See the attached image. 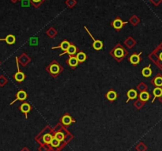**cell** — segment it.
I'll use <instances>...</instances> for the list:
<instances>
[{
	"label": "cell",
	"instance_id": "30bf717a",
	"mask_svg": "<svg viewBox=\"0 0 162 151\" xmlns=\"http://www.w3.org/2000/svg\"><path fill=\"white\" fill-rule=\"evenodd\" d=\"M141 54H142V52H140L139 54H133L130 57V63H132V64L134 65H136L138 64L139 62H140V55Z\"/></svg>",
	"mask_w": 162,
	"mask_h": 151
},
{
	"label": "cell",
	"instance_id": "2e32d148",
	"mask_svg": "<svg viewBox=\"0 0 162 151\" xmlns=\"http://www.w3.org/2000/svg\"><path fill=\"white\" fill-rule=\"evenodd\" d=\"M150 97V95L148 92H146V91H143L139 94V99H140L142 101L146 102L147 100H149Z\"/></svg>",
	"mask_w": 162,
	"mask_h": 151
},
{
	"label": "cell",
	"instance_id": "4316f807",
	"mask_svg": "<svg viewBox=\"0 0 162 151\" xmlns=\"http://www.w3.org/2000/svg\"><path fill=\"white\" fill-rule=\"evenodd\" d=\"M6 83V79L3 76H0V86H3Z\"/></svg>",
	"mask_w": 162,
	"mask_h": 151
},
{
	"label": "cell",
	"instance_id": "d6986e66",
	"mask_svg": "<svg viewBox=\"0 0 162 151\" xmlns=\"http://www.w3.org/2000/svg\"><path fill=\"white\" fill-rule=\"evenodd\" d=\"M153 84L156 86V87H162V76L161 75H157V76L153 81Z\"/></svg>",
	"mask_w": 162,
	"mask_h": 151
},
{
	"label": "cell",
	"instance_id": "3957f363",
	"mask_svg": "<svg viewBox=\"0 0 162 151\" xmlns=\"http://www.w3.org/2000/svg\"><path fill=\"white\" fill-rule=\"evenodd\" d=\"M16 96H17V98H16L14 101H12L11 103H10V104H13L14 103H15L17 100H22V101H23V100H25L27 98V93H26V91L24 90L18 91Z\"/></svg>",
	"mask_w": 162,
	"mask_h": 151
},
{
	"label": "cell",
	"instance_id": "7402d4cb",
	"mask_svg": "<svg viewBox=\"0 0 162 151\" xmlns=\"http://www.w3.org/2000/svg\"><path fill=\"white\" fill-rule=\"evenodd\" d=\"M61 142H60L59 139H57L56 138L53 137V139H52V140H51L50 145H51V147L58 148V147H59V146H60Z\"/></svg>",
	"mask_w": 162,
	"mask_h": 151
},
{
	"label": "cell",
	"instance_id": "f546056e",
	"mask_svg": "<svg viewBox=\"0 0 162 151\" xmlns=\"http://www.w3.org/2000/svg\"><path fill=\"white\" fill-rule=\"evenodd\" d=\"M18 0H11V2H18Z\"/></svg>",
	"mask_w": 162,
	"mask_h": 151
},
{
	"label": "cell",
	"instance_id": "4dcf8cb0",
	"mask_svg": "<svg viewBox=\"0 0 162 151\" xmlns=\"http://www.w3.org/2000/svg\"><path fill=\"white\" fill-rule=\"evenodd\" d=\"M0 63H1V62H0Z\"/></svg>",
	"mask_w": 162,
	"mask_h": 151
},
{
	"label": "cell",
	"instance_id": "ffe728a7",
	"mask_svg": "<svg viewBox=\"0 0 162 151\" xmlns=\"http://www.w3.org/2000/svg\"><path fill=\"white\" fill-rule=\"evenodd\" d=\"M114 55L116 58H122L124 55V51L121 47H117L114 51Z\"/></svg>",
	"mask_w": 162,
	"mask_h": 151
},
{
	"label": "cell",
	"instance_id": "d4e9b609",
	"mask_svg": "<svg viewBox=\"0 0 162 151\" xmlns=\"http://www.w3.org/2000/svg\"><path fill=\"white\" fill-rule=\"evenodd\" d=\"M29 44H30V45H33V46L37 45L38 44V39L36 37L30 38Z\"/></svg>",
	"mask_w": 162,
	"mask_h": 151
},
{
	"label": "cell",
	"instance_id": "ac0fdd59",
	"mask_svg": "<svg viewBox=\"0 0 162 151\" xmlns=\"http://www.w3.org/2000/svg\"><path fill=\"white\" fill-rule=\"evenodd\" d=\"M54 136L52 135H51V134H45L43 136V142L45 144H47V145H50V143H51V140H52V139H53Z\"/></svg>",
	"mask_w": 162,
	"mask_h": 151
},
{
	"label": "cell",
	"instance_id": "44dd1931",
	"mask_svg": "<svg viewBox=\"0 0 162 151\" xmlns=\"http://www.w3.org/2000/svg\"><path fill=\"white\" fill-rule=\"evenodd\" d=\"M76 58L78 59L79 63H83V62H85V59H86V55H85L84 52H78L76 55Z\"/></svg>",
	"mask_w": 162,
	"mask_h": 151
},
{
	"label": "cell",
	"instance_id": "7a4b0ae2",
	"mask_svg": "<svg viewBox=\"0 0 162 151\" xmlns=\"http://www.w3.org/2000/svg\"><path fill=\"white\" fill-rule=\"evenodd\" d=\"M126 23H127L126 22H122L120 18H117L113 21L112 23V26L113 28H115V30H121L122 28V26H124V25H126Z\"/></svg>",
	"mask_w": 162,
	"mask_h": 151
},
{
	"label": "cell",
	"instance_id": "e0dca14e",
	"mask_svg": "<svg viewBox=\"0 0 162 151\" xmlns=\"http://www.w3.org/2000/svg\"><path fill=\"white\" fill-rule=\"evenodd\" d=\"M78 63V60L77 58L74 56H71L69 59V60H68V64H69L71 67H77Z\"/></svg>",
	"mask_w": 162,
	"mask_h": 151
},
{
	"label": "cell",
	"instance_id": "484cf974",
	"mask_svg": "<svg viewBox=\"0 0 162 151\" xmlns=\"http://www.w3.org/2000/svg\"><path fill=\"white\" fill-rule=\"evenodd\" d=\"M31 1L33 2V4L35 6V7H38L40 4L43 1H44V0H31Z\"/></svg>",
	"mask_w": 162,
	"mask_h": 151
},
{
	"label": "cell",
	"instance_id": "5b68a950",
	"mask_svg": "<svg viewBox=\"0 0 162 151\" xmlns=\"http://www.w3.org/2000/svg\"><path fill=\"white\" fill-rule=\"evenodd\" d=\"M20 110L25 114L26 116V118L27 119L28 118V113L31 111V106H30L29 104L28 103H23L22 105L20 106Z\"/></svg>",
	"mask_w": 162,
	"mask_h": 151
},
{
	"label": "cell",
	"instance_id": "8992f818",
	"mask_svg": "<svg viewBox=\"0 0 162 151\" xmlns=\"http://www.w3.org/2000/svg\"><path fill=\"white\" fill-rule=\"evenodd\" d=\"M61 121L63 125L65 126H69L71 125L72 123H75V120H73V119L71 118V116H70L69 115H65V116L62 118Z\"/></svg>",
	"mask_w": 162,
	"mask_h": 151
},
{
	"label": "cell",
	"instance_id": "6da1fadb",
	"mask_svg": "<svg viewBox=\"0 0 162 151\" xmlns=\"http://www.w3.org/2000/svg\"><path fill=\"white\" fill-rule=\"evenodd\" d=\"M16 61H17V68H18V71L16 73L15 75H14V78L18 83H22L25 80V78H26V75L24 73H22V71H20L19 69V64H18V57H16Z\"/></svg>",
	"mask_w": 162,
	"mask_h": 151
},
{
	"label": "cell",
	"instance_id": "5bb4252c",
	"mask_svg": "<svg viewBox=\"0 0 162 151\" xmlns=\"http://www.w3.org/2000/svg\"><path fill=\"white\" fill-rule=\"evenodd\" d=\"M106 97H107V99H108L109 100H110V101H113V100H115V99H116L117 93L115 92V91L110 90L107 93Z\"/></svg>",
	"mask_w": 162,
	"mask_h": 151
},
{
	"label": "cell",
	"instance_id": "8fae6325",
	"mask_svg": "<svg viewBox=\"0 0 162 151\" xmlns=\"http://www.w3.org/2000/svg\"><path fill=\"white\" fill-rule=\"evenodd\" d=\"M71 46V44L69 42L67 41V40H63L61 44H60V45L57 46V47H52V49H55V48H60L63 51H67L68 49V47Z\"/></svg>",
	"mask_w": 162,
	"mask_h": 151
},
{
	"label": "cell",
	"instance_id": "4fadbf2b",
	"mask_svg": "<svg viewBox=\"0 0 162 151\" xmlns=\"http://www.w3.org/2000/svg\"><path fill=\"white\" fill-rule=\"evenodd\" d=\"M142 75L143 77H146V78H149L152 75V70L150 68V65L149 67H145V68L142 69Z\"/></svg>",
	"mask_w": 162,
	"mask_h": 151
},
{
	"label": "cell",
	"instance_id": "cb8c5ba5",
	"mask_svg": "<svg viewBox=\"0 0 162 151\" xmlns=\"http://www.w3.org/2000/svg\"><path fill=\"white\" fill-rule=\"evenodd\" d=\"M33 3L31 0H21V4L22 7H29Z\"/></svg>",
	"mask_w": 162,
	"mask_h": 151
},
{
	"label": "cell",
	"instance_id": "52a82bcc",
	"mask_svg": "<svg viewBox=\"0 0 162 151\" xmlns=\"http://www.w3.org/2000/svg\"><path fill=\"white\" fill-rule=\"evenodd\" d=\"M49 71L54 75H58L59 71H60V67H59L57 63H53V64H51V66H50Z\"/></svg>",
	"mask_w": 162,
	"mask_h": 151
},
{
	"label": "cell",
	"instance_id": "7c38bea8",
	"mask_svg": "<svg viewBox=\"0 0 162 151\" xmlns=\"http://www.w3.org/2000/svg\"><path fill=\"white\" fill-rule=\"evenodd\" d=\"M93 40V47L95 50L97 51H100V50L102 49L103 47V43L102 41L99 40Z\"/></svg>",
	"mask_w": 162,
	"mask_h": 151
},
{
	"label": "cell",
	"instance_id": "83f0119b",
	"mask_svg": "<svg viewBox=\"0 0 162 151\" xmlns=\"http://www.w3.org/2000/svg\"><path fill=\"white\" fill-rule=\"evenodd\" d=\"M151 1H152L155 5H158L160 2H162V0H151Z\"/></svg>",
	"mask_w": 162,
	"mask_h": 151
},
{
	"label": "cell",
	"instance_id": "9a60e30c",
	"mask_svg": "<svg viewBox=\"0 0 162 151\" xmlns=\"http://www.w3.org/2000/svg\"><path fill=\"white\" fill-rule=\"evenodd\" d=\"M138 96V93H137V91L134 90H130L127 92V97H128V99L126 100V102H129L130 100H134Z\"/></svg>",
	"mask_w": 162,
	"mask_h": 151
},
{
	"label": "cell",
	"instance_id": "277c9868",
	"mask_svg": "<svg viewBox=\"0 0 162 151\" xmlns=\"http://www.w3.org/2000/svg\"><path fill=\"white\" fill-rule=\"evenodd\" d=\"M0 41H6V43L7 44H14V43L16 42V38L14 35H12V34H9L7 35L5 38H1L0 39Z\"/></svg>",
	"mask_w": 162,
	"mask_h": 151
},
{
	"label": "cell",
	"instance_id": "603a6c76",
	"mask_svg": "<svg viewBox=\"0 0 162 151\" xmlns=\"http://www.w3.org/2000/svg\"><path fill=\"white\" fill-rule=\"evenodd\" d=\"M54 137L56 138L57 139H59L60 142H63L65 140V135L61 132H58L55 134Z\"/></svg>",
	"mask_w": 162,
	"mask_h": 151
},
{
	"label": "cell",
	"instance_id": "f1b7e54d",
	"mask_svg": "<svg viewBox=\"0 0 162 151\" xmlns=\"http://www.w3.org/2000/svg\"><path fill=\"white\" fill-rule=\"evenodd\" d=\"M159 58H160V60L162 61V52L160 53V56H159Z\"/></svg>",
	"mask_w": 162,
	"mask_h": 151
},
{
	"label": "cell",
	"instance_id": "ba28073f",
	"mask_svg": "<svg viewBox=\"0 0 162 151\" xmlns=\"http://www.w3.org/2000/svg\"><path fill=\"white\" fill-rule=\"evenodd\" d=\"M153 94L154 95V97L152 100V103H153L155 99L157 98V97H162V88L161 87H156L154 89L153 91Z\"/></svg>",
	"mask_w": 162,
	"mask_h": 151
},
{
	"label": "cell",
	"instance_id": "9c48e42d",
	"mask_svg": "<svg viewBox=\"0 0 162 151\" xmlns=\"http://www.w3.org/2000/svg\"><path fill=\"white\" fill-rule=\"evenodd\" d=\"M76 52H77V47H75L74 45H73V44H71V46L68 47V49H67V51H65L64 52L60 54L59 55L61 56V55H64V54H68V55H74Z\"/></svg>",
	"mask_w": 162,
	"mask_h": 151
}]
</instances>
